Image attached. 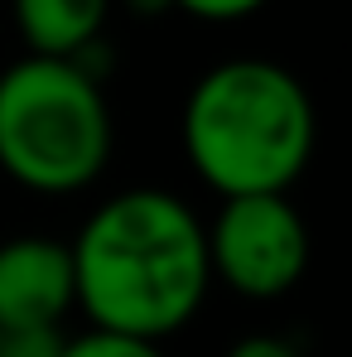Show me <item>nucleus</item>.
Segmentation results:
<instances>
[{
	"label": "nucleus",
	"mask_w": 352,
	"mask_h": 357,
	"mask_svg": "<svg viewBox=\"0 0 352 357\" xmlns=\"http://www.w3.org/2000/svg\"><path fill=\"white\" fill-rule=\"evenodd\" d=\"M59 357H164L160 343H145V338H121L107 328H87L77 338H63Z\"/></svg>",
	"instance_id": "0eeeda50"
},
{
	"label": "nucleus",
	"mask_w": 352,
	"mask_h": 357,
	"mask_svg": "<svg viewBox=\"0 0 352 357\" xmlns=\"http://www.w3.org/2000/svg\"><path fill=\"white\" fill-rule=\"evenodd\" d=\"M178 135L193 174L213 193H290L314 160L319 116L290 68L270 59H227L193 82Z\"/></svg>",
	"instance_id": "f03ea898"
},
{
	"label": "nucleus",
	"mask_w": 352,
	"mask_h": 357,
	"mask_svg": "<svg viewBox=\"0 0 352 357\" xmlns=\"http://www.w3.org/2000/svg\"><path fill=\"white\" fill-rule=\"evenodd\" d=\"M227 357H304V353L294 343H285V338H275V333H251V338L232 343Z\"/></svg>",
	"instance_id": "9d476101"
},
{
	"label": "nucleus",
	"mask_w": 352,
	"mask_h": 357,
	"mask_svg": "<svg viewBox=\"0 0 352 357\" xmlns=\"http://www.w3.org/2000/svg\"><path fill=\"white\" fill-rule=\"evenodd\" d=\"M140 15H155V10H169V0H130Z\"/></svg>",
	"instance_id": "9b49d317"
},
{
	"label": "nucleus",
	"mask_w": 352,
	"mask_h": 357,
	"mask_svg": "<svg viewBox=\"0 0 352 357\" xmlns=\"http://www.w3.org/2000/svg\"><path fill=\"white\" fill-rule=\"evenodd\" d=\"M72 309L68 241L15 237L0 246V328H63Z\"/></svg>",
	"instance_id": "39448f33"
},
{
	"label": "nucleus",
	"mask_w": 352,
	"mask_h": 357,
	"mask_svg": "<svg viewBox=\"0 0 352 357\" xmlns=\"http://www.w3.org/2000/svg\"><path fill=\"white\" fill-rule=\"evenodd\" d=\"M169 5L183 10V15H193V20H208V24H232V20L256 15L270 0H169Z\"/></svg>",
	"instance_id": "1a4fd4ad"
},
{
	"label": "nucleus",
	"mask_w": 352,
	"mask_h": 357,
	"mask_svg": "<svg viewBox=\"0 0 352 357\" xmlns=\"http://www.w3.org/2000/svg\"><path fill=\"white\" fill-rule=\"evenodd\" d=\"M203 237L213 280L246 299L290 295L309 271V227L285 193L222 198Z\"/></svg>",
	"instance_id": "20e7f679"
},
{
	"label": "nucleus",
	"mask_w": 352,
	"mask_h": 357,
	"mask_svg": "<svg viewBox=\"0 0 352 357\" xmlns=\"http://www.w3.org/2000/svg\"><path fill=\"white\" fill-rule=\"evenodd\" d=\"M63 328H0V357H59Z\"/></svg>",
	"instance_id": "6e6552de"
},
{
	"label": "nucleus",
	"mask_w": 352,
	"mask_h": 357,
	"mask_svg": "<svg viewBox=\"0 0 352 357\" xmlns=\"http://www.w3.org/2000/svg\"><path fill=\"white\" fill-rule=\"evenodd\" d=\"M116 145L102 77L72 59L24 54L0 73V174L29 193L92 188Z\"/></svg>",
	"instance_id": "7ed1b4c3"
},
{
	"label": "nucleus",
	"mask_w": 352,
	"mask_h": 357,
	"mask_svg": "<svg viewBox=\"0 0 352 357\" xmlns=\"http://www.w3.org/2000/svg\"><path fill=\"white\" fill-rule=\"evenodd\" d=\"M20 39L34 59H77L102 39L112 0H10Z\"/></svg>",
	"instance_id": "423d86ee"
},
{
	"label": "nucleus",
	"mask_w": 352,
	"mask_h": 357,
	"mask_svg": "<svg viewBox=\"0 0 352 357\" xmlns=\"http://www.w3.org/2000/svg\"><path fill=\"white\" fill-rule=\"evenodd\" d=\"M77 309L92 328L164 343L208 299V237L198 213L164 188H125L92 208L68 241Z\"/></svg>",
	"instance_id": "f257e3e1"
}]
</instances>
